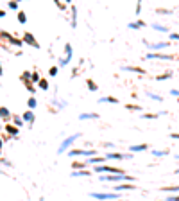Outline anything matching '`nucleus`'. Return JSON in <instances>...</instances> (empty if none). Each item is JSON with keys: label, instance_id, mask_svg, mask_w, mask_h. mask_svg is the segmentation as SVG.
I'll return each instance as SVG.
<instances>
[{"label": "nucleus", "instance_id": "nucleus-29", "mask_svg": "<svg viewBox=\"0 0 179 201\" xmlns=\"http://www.w3.org/2000/svg\"><path fill=\"white\" fill-rule=\"evenodd\" d=\"M168 77H172V74H170V72H167L165 76H158V81H163V79H168Z\"/></svg>", "mask_w": 179, "mask_h": 201}, {"label": "nucleus", "instance_id": "nucleus-40", "mask_svg": "<svg viewBox=\"0 0 179 201\" xmlns=\"http://www.w3.org/2000/svg\"><path fill=\"white\" fill-rule=\"evenodd\" d=\"M4 15H6V13H4V11H0V18H2V16H4Z\"/></svg>", "mask_w": 179, "mask_h": 201}, {"label": "nucleus", "instance_id": "nucleus-41", "mask_svg": "<svg viewBox=\"0 0 179 201\" xmlns=\"http://www.w3.org/2000/svg\"><path fill=\"white\" fill-rule=\"evenodd\" d=\"M0 74H2V65H0Z\"/></svg>", "mask_w": 179, "mask_h": 201}, {"label": "nucleus", "instance_id": "nucleus-33", "mask_svg": "<svg viewBox=\"0 0 179 201\" xmlns=\"http://www.w3.org/2000/svg\"><path fill=\"white\" fill-rule=\"evenodd\" d=\"M156 117H158L156 113H145L143 115V119H156Z\"/></svg>", "mask_w": 179, "mask_h": 201}, {"label": "nucleus", "instance_id": "nucleus-42", "mask_svg": "<svg viewBox=\"0 0 179 201\" xmlns=\"http://www.w3.org/2000/svg\"><path fill=\"white\" fill-rule=\"evenodd\" d=\"M0 147H2V140H0Z\"/></svg>", "mask_w": 179, "mask_h": 201}, {"label": "nucleus", "instance_id": "nucleus-21", "mask_svg": "<svg viewBox=\"0 0 179 201\" xmlns=\"http://www.w3.org/2000/svg\"><path fill=\"white\" fill-rule=\"evenodd\" d=\"M18 22H20V24H25V22H27V16H25L23 11H20V13H18Z\"/></svg>", "mask_w": 179, "mask_h": 201}, {"label": "nucleus", "instance_id": "nucleus-44", "mask_svg": "<svg viewBox=\"0 0 179 201\" xmlns=\"http://www.w3.org/2000/svg\"><path fill=\"white\" fill-rule=\"evenodd\" d=\"M177 201H179V196H177Z\"/></svg>", "mask_w": 179, "mask_h": 201}, {"label": "nucleus", "instance_id": "nucleus-36", "mask_svg": "<svg viewBox=\"0 0 179 201\" xmlns=\"http://www.w3.org/2000/svg\"><path fill=\"white\" fill-rule=\"evenodd\" d=\"M9 7H11V9H16V7H18V4H16V2H11V4H9Z\"/></svg>", "mask_w": 179, "mask_h": 201}, {"label": "nucleus", "instance_id": "nucleus-39", "mask_svg": "<svg viewBox=\"0 0 179 201\" xmlns=\"http://www.w3.org/2000/svg\"><path fill=\"white\" fill-rule=\"evenodd\" d=\"M172 138H179V133H172Z\"/></svg>", "mask_w": 179, "mask_h": 201}, {"label": "nucleus", "instance_id": "nucleus-8", "mask_svg": "<svg viewBox=\"0 0 179 201\" xmlns=\"http://www.w3.org/2000/svg\"><path fill=\"white\" fill-rule=\"evenodd\" d=\"M65 49H66V58H65V59H61V61H59V65H68L70 59H72V45H70V43H66V45H65Z\"/></svg>", "mask_w": 179, "mask_h": 201}, {"label": "nucleus", "instance_id": "nucleus-18", "mask_svg": "<svg viewBox=\"0 0 179 201\" xmlns=\"http://www.w3.org/2000/svg\"><path fill=\"white\" fill-rule=\"evenodd\" d=\"M91 172H88V171H73L72 172V176L73 178H77V176H90Z\"/></svg>", "mask_w": 179, "mask_h": 201}, {"label": "nucleus", "instance_id": "nucleus-22", "mask_svg": "<svg viewBox=\"0 0 179 201\" xmlns=\"http://www.w3.org/2000/svg\"><path fill=\"white\" fill-rule=\"evenodd\" d=\"M124 70H131V72H136V74H143V70L138 68V67H124Z\"/></svg>", "mask_w": 179, "mask_h": 201}, {"label": "nucleus", "instance_id": "nucleus-26", "mask_svg": "<svg viewBox=\"0 0 179 201\" xmlns=\"http://www.w3.org/2000/svg\"><path fill=\"white\" fill-rule=\"evenodd\" d=\"M82 167H84V162H73V169H79V171H82Z\"/></svg>", "mask_w": 179, "mask_h": 201}, {"label": "nucleus", "instance_id": "nucleus-24", "mask_svg": "<svg viewBox=\"0 0 179 201\" xmlns=\"http://www.w3.org/2000/svg\"><path fill=\"white\" fill-rule=\"evenodd\" d=\"M102 162H106V158H90L88 163H102Z\"/></svg>", "mask_w": 179, "mask_h": 201}, {"label": "nucleus", "instance_id": "nucleus-3", "mask_svg": "<svg viewBox=\"0 0 179 201\" xmlns=\"http://www.w3.org/2000/svg\"><path fill=\"white\" fill-rule=\"evenodd\" d=\"M70 156H88V158H93L95 156V149H72L70 153H68Z\"/></svg>", "mask_w": 179, "mask_h": 201}, {"label": "nucleus", "instance_id": "nucleus-32", "mask_svg": "<svg viewBox=\"0 0 179 201\" xmlns=\"http://www.w3.org/2000/svg\"><path fill=\"white\" fill-rule=\"evenodd\" d=\"M29 108H36V99H34V97L29 99Z\"/></svg>", "mask_w": 179, "mask_h": 201}, {"label": "nucleus", "instance_id": "nucleus-23", "mask_svg": "<svg viewBox=\"0 0 179 201\" xmlns=\"http://www.w3.org/2000/svg\"><path fill=\"white\" fill-rule=\"evenodd\" d=\"M129 27H131V29H142V27H143V22H131Z\"/></svg>", "mask_w": 179, "mask_h": 201}, {"label": "nucleus", "instance_id": "nucleus-9", "mask_svg": "<svg viewBox=\"0 0 179 201\" xmlns=\"http://www.w3.org/2000/svg\"><path fill=\"white\" fill-rule=\"evenodd\" d=\"M151 50H161V49H165V47H170V43L168 41H160V43H154V45H147Z\"/></svg>", "mask_w": 179, "mask_h": 201}, {"label": "nucleus", "instance_id": "nucleus-37", "mask_svg": "<svg viewBox=\"0 0 179 201\" xmlns=\"http://www.w3.org/2000/svg\"><path fill=\"white\" fill-rule=\"evenodd\" d=\"M170 40H179V34H176V33H174V34H170Z\"/></svg>", "mask_w": 179, "mask_h": 201}, {"label": "nucleus", "instance_id": "nucleus-25", "mask_svg": "<svg viewBox=\"0 0 179 201\" xmlns=\"http://www.w3.org/2000/svg\"><path fill=\"white\" fill-rule=\"evenodd\" d=\"M39 88H41V90H47V88H48L47 79H39Z\"/></svg>", "mask_w": 179, "mask_h": 201}, {"label": "nucleus", "instance_id": "nucleus-6", "mask_svg": "<svg viewBox=\"0 0 179 201\" xmlns=\"http://www.w3.org/2000/svg\"><path fill=\"white\" fill-rule=\"evenodd\" d=\"M23 41H25V43H29L30 47H36V49H39V43H38L36 40H34V36L30 34V33H25V36H23Z\"/></svg>", "mask_w": 179, "mask_h": 201}, {"label": "nucleus", "instance_id": "nucleus-30", "mask_svg": "<svg viewBox=\"0 0 179 201\" xmlns=\"http://www.w3.org/2000/svg\"><path fill=\"white\" fill-rule=\"evenodd\" d=\"M168 154V151L165 149V151H154V156H167Z\"/></svg>", "mask_w": 179, "mask_h": 201}, {"label": "nucleus", "instance_id": "nucleus-27", "mask_svg": "<svg viewBox=\"0 0 179 201\" xmlns=\"http://www.w3.org/2000/svg\"><path fill=\"white\" fill-rule=\"evenodd\" d=\"M6 131H9L11 135H16V133H18V129L15 128V126H7V128H6Z\"/></svg>", "mask_w": 179, "mask_h": 201}, {"label": "nucleus", "instance_id": "nucleus-19", "mask_svg": "<svg viewBox=\"0 0 179 201\" xmlns=\"http://www.w3.org/2000/svg\"><path fill=\"white\" fill-rule=\"evenodd\" d=\"M23 120H27V122H32V120H34V115H32V111H25V113H23Z\"/></svg>", "mask_w": 179, "mask_h": 201}, {"label": "nucleus", "instance_id": "nucleus-28", "mask_svg": "<svg viewBox=\"0 0 179 201\" xmlns=\"http://www.w3.org/2000/svg\"><path fill=\"white\" fill-rule=\"evenodd\" d=\"M163 190H167V192H179V187H165Z\"/></svg>", "mask_w": 179, "mask_h": 201}, {"label": "nucleus", "instance_id": "nucleus-38", "mask_svg": "<svg viewBox=\"0 0 179 201\" xmlns=\"http://www.w3.org/2000/svg\"><path fill=\"white\" fill-rule=\"evenodd\" d=\"M170 93H172V95H179V90H172Z\"/></svg>", "mask_w": 179, "mask_h": 201}, {"label": "nucleus", "instance_id": "nucleus-34", "mask_svg": "<svg viewBox=\"0 0 179 201\" xmlns=\"http://www.w3.org/2000/svg\"><path fill=\"white\" fill-rule=\"evenodd\" d=\"M50 76H57V67H52L50 68Z\"/></svg>", "mask_w": 179, "mask_h": 201}, {"label": "nucleus", "instance_id": "nucleus-17", "mask_svg": "<svg viewBox=\"0 0 179 201\" xmlns=\"http://www.w3.org/2000/svg\"><path fill=\"white\" fill-rule=\"evenodd\" d=\"M86 84H88V88H90L91 92H97V90H99V86H97V83H93L91 79H88V81H86Z\"/></svg>", "mask_w": 179, "mask_h": 201}, {"label": "nucleus", "instance_id": "nucleus-4", "mask_svg": "<svg viewBox=\"0 0 179 201\" xmlns=\"http://www.w3.org/2000/svg\"><path fill=\"white\" fill-rule=\"evenodd\" d=\"M77 138H81V133H75V135H72V136H68V138L65 140V142H63L61 145H59V149H57V153L61 154V153H65V149H66V147L70 145V144H73V142H75Z\"/></svg>", "mask_w": 179, "mask_h": 201}, {"label": "nucleus", "instance_id": "nucleus-16", "mask_svg": "<svg viewBox=\"0 0 179 201\" xmlns=\"http://www.w3.org/2000/svg\"><path fill=\"white\" fill-rule=\"evenodd\" d=\"M147 149V144H140V145H131V151L136 153V151H145Z\"/></svg>", "mask_w": 179, "mask_h": 201}, {"label": "nucleus", "instance_id": "nucleus-14", "mask_svg": "<svg viewBox=\"0 0 179 201\" xmlns=\"http://www.w3.org/2000/svg\"><path fill=\"white\" fill-rule=\"evenodd\" d=\"M99 102H111V104H118V99H115V97H100Z\"/></svg>", "mask_w": 179, "mask_h": 201}, {"label": "nucleus", "instance_id": "nucleus-7", "mask_svg": "<svg viewBox=\"0 0 179 201\" xmlns=\"http://www.w3.org/2000/svg\"><path fill=\"white\" fill-rule=\"evenodd\" d=\"M109 158H115V160H129L131 154H122V153H109L106 154V160H109Z\"/></svg>", "mask_w": 179, "mask_h": 201}, {"label": "nucleus", "instance_id": "nucleus-31", "mask_svg": "<svg viewBox=\"0 0 179 201\" xmlns=\"http://www.w3.org/2000/svg\"><path fill=\"white\" fill-rule=\"evenodd\" d=\"M147 95H149L151 99H156V101H161V97H160V95H156V93H151V92H147Z\"/></svg>", "mask_w": 179, "mask_h": 201}, {"label": "nucleus", "instance_id": "nucleus-20", "mask_svg": "<svg viewBox=\"0 0 179 201\" xmlns=\"http://www.w3.org/2000/svg\"><path fill=\"white\" fill-rule=\"evenodd\" d=\"M152 27H154V29H158L160 33H168V29H167L165 25H160V24H152Z\"/></svg>", "mask_w": 179, "mask_h": 201}, {"label": "nucleus", "instance_id": "nucleus-45", "mask_svg": "<svg viewBox=\"0 0 179 201\" xmlns=\"http://www.w3.org/2000/svg\"><path fill=\"white\" fill-rule=\"evenodd\" d=\"M177 174H179V171H177Z\"/></svg>", "mask_w": 179, "mask_h": 201}, {"label": "nucleus", "instance_id": "nucleus-1", "mask_svg": "<svg viewBox=\"0 0 179 201\" xmlns=\"http://www.w3.org/2000/svg\"><path fill=\"white\" fill-rule=\"evenodd\" d=\"M102 182H134L133 176L127 174H115V176H100Z\"/></svg>", "mask_w": 179, "mask_h": 201}, {"label": "nucleus", "instance_id": "nucleus-43", "mask_svg": "<svg viewBox=\"0 0 179 201\" xmlns=\"http://www.w3.org/2000/svg\"><path fill=\"white\" fill-rule=\"evenodd\" d=\"M176 158H177V160H179V154H177V156H176Z\"/></svg>", "mask_w": 179, "mask_h": 201}, {"label": "nucleus", "instance_id": "nucleus-5", "mask_svg": "<svg viewBox=\"0 0 179 201\" xmlns=\"http://www.w3.org/2000/svg\"><path fill=\"white\" fill-rule=\"evenodd\" d=\"M95 172H117V174H124L122 169L111 167V165H97V167H95Z\"/></svg>", "mask_w": 179, "mask_h": 201}, {"label": "nucleus", "instance_id": "nucleus-13", "mask_svg": "<svg viewBox=\"0 0 179 201\" xmlns=\"http://www.w3.org/2000/svg\"><path fill=\"white\" fill-rule=\"evenodd\" d=\"M72 15H73V16H72V25L75 27V25H77V7H75V6H72Z\"/></svg>", "mask_w": 179, "mask_h": 201}, {"label": "nucleus", "instance_id": "nucleus-10", "mask_svg": "<svg viewBox=\"0 0 179 201\" xmlns=\"http://www.w3.org/2000/svg\"><path fill=\"white\" fill-rule=\"evenodd\" d=\"M147 59H174L172 56H163V54H156V52H149Z\"/></svg>", "mask_w": 179, "mask_h": 201}, {"label": "nucleus", "instance_id": "nucleus-11", "mask_svg": "<svg viewBox=\"0 0 179 201\" xmlns=\"http://www.w3.org/2000/svg\"><path fill=\"white\" fill-rule=\"evenodd\" d=\"M79 119H81V120H88V119H99V115H97V113H81V115H79Z\"/></svg>", "mask_w": 179, "mask_h": 201}, {"label": "nucleus", "instance_id": "nucleus-12", "mask_svg": "<svg viewBox=\"0 0 179 201\" xmlns=\"http://www.w3.org/2000/svg\"><path fill=\"white\" fill-rule=\"evenodd\" d=\"M133 188H136V187H134V185H129V183H127V185H122V183H120V185L115 187L117 192H120V190H133Z\"/></svg>", "mask_w": 179, "mask_h": 201}, {"label": "nucleus", "instance_id": "nucleus-15", "mask_svg": "<svg viewBox=\"0 0 179 201\" xmlns=\"http://www.w3.org/2000/svg\"><path fill=\"white\" fill-rule=\"evenodd\" d=\"M0 117H2L4 120H7L9 117H11V113H9V110H7V108H0Z\"/></svg>", "mask_w": 179, "mask_h": 201}, {"label": "nucleus", "instance_id": "nucleus-35", "mask_svg": "<svg viewBox=\"0 0 179 201\" xmlns=\"http://www.w3.org/2000/svg\"><path fill=\"white\" fill-rule=\"evenodd\" d=\"M32 81H34V83L39 81V76H38V74H32Z\"/></svg>", "mask_w": 179, "mask_h": 201}, {"label": "nucleus", "instance_id": "nucleus-2", "mask_svg": "<svg viewBox=\"0 0 179 201\" xmlns=\"http://www.w3.org/2000/svg\"><path fill=\"white\" fill-rule=\"evenodd\" d=\"M91 198H95V199H118V194L117 192H91L90 194Z\"/></svg>", "mask_w": 179, "mask_h": 201}]
</instances>
